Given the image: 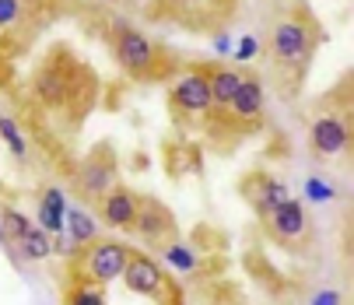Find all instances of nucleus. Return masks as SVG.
I'll return each instance as SVG.
<instances>
[{"instance_id": "4be33fe9", "label": "nucleus", "mask_w": 354, "mask_h": 305, "mask_svg": "<svg viewBox=\"0 0 354 305\" xmlns=\"http://www.w3.org/2000/svg\"><path fill=\"white\" fill-rule=\"evenodd\" d=\"M67 305H106V298H102V291H95V288H77Z\"/></svg>"}, {"instance_id": "1a4fd4ad", "label": "nucleus", "mask_w": 354, "mask_h": 305, "mask_svg": "<svg viewBox=\"0 0 354 305\" xmlns=\"http://www.w3.org/2000/svg\"><path fill=\"white\" fill-rule=\"evenodd\" d=\"M313 147L319 155H337L347 147V127L337 116H323L313 123Z\"/></svg>"}, {"instance_id": "9b49d317", "label": "nucleus", "mask_w": 354, "mask_h": 305, "mask_svg": "<svg viewBox=\"0 0 354 305\" xmlns=\"http://www.w3.org/2000/svg\"><path fill=\"white\" fill-rule=\"evenodd\" d=\"M133 228H137L144 239H158V235H165V232H169V214L158 207L155 200H147L144 207L137 211V221H133Z\"/></svg>"}, {"instance_id": "bb28decb", "label": "nucleus", "mask_w": 354, "mask_h": 305, "mask_svg": "<svg viewBox=\"0 0 354 305\" xmlns=\"http://www.w3.org/2000/svg\"><path fill=\"white\" fill-rule=\"evenodd\" d=\"M28 4H35V8H42V4H49V0H28Z\"/></svg>"}, {"instance_id": "20e7f679", "label": "nucleus", "mask_w": 354, "mask_h": 305, "mask_svg": "<svg viewBox=\"0 0 354 305\" xmlns=\"http://www.w3.org/2000/svg\"><path fill=\"white\" fill-rule=\"evenodd\" d=\"M123 281H127V288H130V291H137V295H158V291H162V284H165V277H162L158 264L151 260V257H144V252H133V257H127Z\"/></svg>"}, {"instance_id": "4468645a", "label": "nucleus", "mask_w": 354, "mask_h": 305, "mask_svg": "<svg viewBox=\"0 0 354 305\" xmlns=\"http://www.w3.org/2000/svg\"><path fill=\"white\" fill-rule=\"evenodd\" d=\"M18 242H21V252H25L28 260H46L49 252H53V246H49V235H46L42 228H28Z\"/></svg>"}, {"instance_id": "39448f33", "label": "nucleus", "mask_w": 354, "mask_h": 305, "mask_svg": "<svg viewBox=\"0 0 354 305\" xmlns=\"http://www.w3.org/2000/svg\"><path fill=\"white\" fill-rule=\"evenodd\" d=\"M71 71L64 64H46L39 74H35V95L42 102H49V106H64V102L71 98Z\"/></svg>"}, {"instance_id": "b1692460", "label": "nucleus", "mask_w": 354, "mask_h": 305, "mask_svg": "<svg viewBox=\"0 0 354 305\" xmlns=\"http://www.w3.org/2000/svg\"><path fill=\"white\" fill-rule=\"evenodd\" d=\"M235 60H252V57H257V39H252V35H245V39H239V46H235V53H232Z\"/></svg>"}, {"instance_id": "0eeeda50", "label": "nucleus", "mask_w": 354, "mask_h": 305, "mask_svg": "<svg viewBox=\"0 0 354 305\" xmlns=\"http://www.w3.org/2000/svg\"><path fill=\"white\" fill-rule=\"evenodd\" d=\"M137 211H140V203H137V196H133L130 190H113V193H106V203H102L106 225H113V228H133Z\"/></svg>"}, {"instance_id": "9d476101", "label": "nucleus", "mask_w": 354, "mask_h": 305, "mask_svg": "<svg viewBox=\"0 0 354 305\" xmlns=\"http://www.w3.org/2000/svg\"><path fill=\"white\" fill-rule=\"evenodd\" d=\"M228 106L235 109L239 120H252V116H260L263 109V88L252 81V77H242V88L235 91V98L228 102Z\"/></svg>"}, {"instance_id": "412c9836", "label": "nucleus", "mask_w": 354, "mask_h": 305, "mask_svg": "<svg viewBox=\"0 0 354 305\" xmlns=\"http://www.w3.org/2000/svg\"><path fill=\"white\" fill-rule=\"evenodd\" d=\"M21 18V0H0V28H11Z\"/></svg>"}, {"instance_id": "5701e85b", "label": "nucleus", "mask_w": 354, "mask_h": 305, "mask_svg": "<svg viewBox=\"0 0 354 305\" xmlns=\"http://www.w3.org/2000/svg\"><path fill=\"white\" fill-rule=\"evenodd\" d=\"M306 193H309V200H316V203L333 200V186L323 183V179H309V183H306Z\"/></svg>"}, {"instance_id": "cd10ccee", "label": "nucleus", "mask_w": 354, "mask_h": 305, "mask_svg": "<svg viewBox=\"0 0 354 305\" xmlns=\"http://www.w3.org/2000/svg\"><path fill=\"white\" fill-rule=\"evenodd\" d=\"M0 239H8V232H4V221H0Z\"/></svg>"}, {"instance_id": "423d86ee", "label": "nucleus", "mask_w": 354, "mask_h": 305, "mask_svg": "<svg viewBox=\"0 0 354 305\" xmlns=\"http://www.w3.org/2000/svg\"><path fill=\"white\" fill-rule=\"evenodd\" d=\"M172 102H176L179 109H186V113H204V109L211 106L207 74H200V71L183 74V77H179V84H176V91H172Z\"/></svg>"}, {"instance_id": "f8f14e48", "label": "nucleus", "mask_w": 354, "mask_h": 305, "mask_svg": "<svg viewBox=\"0 0 354 305\" xmlns=\"http://www.w3.org/2000/svg\"><path fill=\"white\" fill-rule=\"evenodd\" d=\"M109 183H113V165H106V162L95 158V162H88L81 169V190L88 196H102L109 190Z\"/></svg>"}, {"instance_id": "f03ea898", "label": "nucleus", "mask_w": 354, "mask_h": 305, "mask_svg": "<svg viewBox=\"0 0 354 305\" xmlns=\"http://www.w3.org/2000/svg\"><path fill=\"white\" fill-rule=\"evenodd\" d=\"M313 53V32L306 21H281L274 32V57L284 67H298Z\"/></svg>"}, {"instance_id": "6e6552de", "label": "nucleus", "mask_w": 354, "mask_h": 305, "mask_svg": "<svg viewBox=\"0 0 354 305\" xmlns=\"http://www.w3.org/2000/svg\"><path fill=\"white\" fill-rule=\"evenodd\" d=\"M270 228L281 239H298L301 232H306V207L288 196L284 203H277V207L270 211Z\"/></svg>"}, {"instance_id": "2eb2a0df", "label": "nucleus", "mask_w": 354, "mask_h": 305, "mask_svg": "<svg viewBox=\"0 0 354 305\" xmlns=\"http://www.w3.org/2000/svg\"><path fill=\"white\" fill-rule=\"evenodd\" d=\"M64 218L71 221V239H74V246H81V242H91V239H95V221H91L84 211H77V207H74V211H67Z\"/></svg>"}, {"instance_id": "f3484780", "label": "nucleus", "mask_w": 354, "mask_h": 305, "mask_svg": "<svg viewBox=\"0 0 354 305\" xmlns=\"http://www.w3.org/2000/svg\"><path fill=\"white\" fill-rule=\"evenodd\" d=\"M165 260H169L172 267H179V270H193V267H196V257H193L186 246H169V249H165Z\"/></svg>"}, {"instance_id": "ddd939ff", "label": "nucleus", "mask_w": 354, "mask_h": 305, "mask_svg": "<svg viewBox=\"0 0 354 305\" xmlns=\"http://www.w3.org/2000/svg\"><path fill=\"white\" fill-rule=\"evenodd\" d=\"M207 88H211V102L228 106V102L235 98V91L242 88V74H235V71H214V74H207Z\"/></svg>"}, {"instance_id": "a878e982", "label": "nucleus", "mask_w": 354, "mask_h": 305, "mask_svg": "<svg viewBox=\"0 0 354 305\" xmlns=\"http://www.w3.org/2000/svg\"><path fill=\"white\" fill-rule=\"evenodd\" d=\"M313 305H340V295H337V291H319V295L313 298Z\"/></svg>"}, {"instance_id": "dca6fc26", "label": "nucleus", "mask_w": 354, "mask_h": 305, "mask_svg": "<svg viewBox=\"0 0 354 305\" xmlns=\"http://www.w3.org/2000/svg\"><path fill=\"white\" fill-rule=\"evenodd\" d=\"M260 190H263V193H257V203H260L263 211H274L277 203L288 200V196H284V186H281L277 179H260Z\"/></svg>"}, {"instance_id": "a211bd4d", "label": "nucleus", "mask_w": 354, "mask_h": 305, "mask_svg": "<svg viewBox=\"0 0 354 305\" xmlns=\"http://www.w3.org/2000/svg\"><path fill=\"white\" fill-rule=\"evenodd\" d=\"M64 214H67V211H57V207H49V203H42V207H39V225H42V232H60V228H64Z\"/></svg>"}, {"instance_id": "aec40b11", "label": "nucleus", "mask_w": 354, "mask_h": 305, "mask_svg": "<svg viewBox=\"0 0 354 305\" xmlns=\"http://www.w3.org/2000/svg\"><path fill=\"white\" fill-rule=\"evenodd\" d=\"M0 137H4L8 140V147L15 151V155H21V151H25V140H21V130L11 123V120H4V123H0Z\"/></svg>"}, {"instance_id": "6ab92c4d", "label": "nucleus", "mask_w": 354, "mask_h": 305, "mask_svg": "<svg viewBox=\"0 0 354 305\" xmlns=\"http://www.w3.org/2000/svg\"><path fill=\"white\" fill-rule=\"evenodd\" d=\"M4 232L15 235V239H21V235L28 232V218H25L21 211H4Z\"/></svg>"}, {"instance_id": "f257e3e1", "label": "nucleus", "mask_w": 354, "mask_h": 305, "mask_svg": "<svg viewBox=\"0 0 354 305\" xmlns=\"http://www.w3.org/2000/svg\"><path fill=\"white\" fill-rule=\"evenodd\" d=\"M113 53H116L120 67L130 71V74H137V77L155 67V57H158V53H155V46L147 42V35L137 32V28H130V25H116Z\"/></svg>"}, {"instance_id": "c85d7f7f", "label": "nucleus", "mask_w": 354, "mask_h": 305, "mask_svg": "<svg viewBox=\"0 0 354 305\" xmlns=\"http://www.w3.org/2000/svg\"><path fill=\"white\" fill-rule=\"evenodd\" d=\"M0 123H4V113H0Z\"/></svg>"}, {"instance_id": "7ed1b4c3", "label": "nucleus", "mask_w": 354, "mask_h": 305, "mask_svg": "<svg viewBox=\"0 0 354 305\" xmlns=\"http://www.w3.org/2000/svg\"><path fill=\"white\" fill-rule=\"evenodd\" d=\"M127 257H130L127 246H120V242H98V246L88 252V277H91V281H102V284L123 277Z\"/></svg>"}, {"instance_id": "393cba45", "label": "nucleus", "mask_w": 354, "mask_h": 305, "mask_svg": "<svg viewBox=\"0 0 354 305\" xmlns=\"http://www.w3.org/2000/svg\"><path fill=\"white\" fill-rule=\"evenodd\" d=\"M42 203H49V207H57V211H67L64 207V193L60 190H46V200Z\"/></svg>"}]
</instances>
